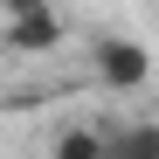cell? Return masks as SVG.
Masks as SVG:
<instances>
[{
	"label": "cell",
	"mask_w": 159,
	"mask_h": 159,
	"mask_svg": "<svg viewBox=\"0 0 159 159\" xmlns=\"http://www.w3.org/2000/svg\"><path fill=\"white\" fill-rule=\"evenodd\" d=\"M104 159H159V125H125V131H104Z\"/></svg>",
	"instance_id": "3"
},
{
	"label": "cell",
	"mask_w": 159,
	"mask_h": 159,
	"mask_svg": "<svg viewBox=\"0 0 159 159\" xmlns=\"http://www.w3.org/2000/svg\"><path fill=\"white\" fill-rule=\"evenodd\" d=\"M56 159H104V131L97 125H62L56 131Z\"/></svg>",
	"instance_id": "4"
},
{
	"label": "cell",
	"mask_w": 159,
	"mask_h": 159,
	"mask_svg": "<svg viewBox=\"0 0 159 159\" xmlns=\"http://www.w3.org/2000/svg\"><path fill=\"white\" fill-rule=\"evenodd\" d=\"M90 62H97V76H104V90H118V97H131V90L152 83V56H145L131 35H104Z\"/></svg>",
	"instance_id": "1"
},
{
	"label": "cell",
	"mask_w": 159,
	"mask_h": 159,
	"mask_svg": "<svg viewBox=\"0 0 159 159\" xmlns=\"http://www.w3.org/2000/svg\"><path fill=\"white\" fill-rule=\"evenodd\" d=\"M35 7H56V0H0V14H35Z\"/></svg>",
	"instance_id": "5"
},
{
	"label": "cell",
	"mask_w": 159,
	"mask_h": 159,
	"mask_svg": "<svg viewBox=\"0 0 159 159\" xmlns=\"http://www.w3.org/2000/svg\"><path fill=\"white\" fill-rule=\"evenodd\" d=\"M0 42H7L14 56H48V48L62 42V14H56V7H35V14H7Z\"/></svg>",
	"instance_id": "2"
}]
</instances>
